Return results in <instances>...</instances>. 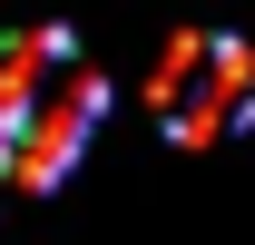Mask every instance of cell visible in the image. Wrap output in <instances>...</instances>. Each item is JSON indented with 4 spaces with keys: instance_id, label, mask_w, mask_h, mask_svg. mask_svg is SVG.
Wrapping results in <instances>:
<instances>
[{
    "instance_id": "7a4b0ae2",
    "label": "cell",
    "mask_w": 255,
    "mask_h": 245,
    "mask_svg": "<svg viewBox=\"0 0 255 245\" xmlns=\"http://www.w3.org/2000/svg\"><path fill=\"white\" fill-rule=\"evenodd\" d=\"M206 59H216V30H167L157 69H147V108H157V118H177V108L206 89Z\"/></svg>"
},
{
    "instance_id": "277c9868",
    "label": "cell",
    "mask_w": 255,
    "mask_h": 245,
    "mask_svg": "<svg viewBox=\"0 0 255 245\" xmlns=\"http://www.w3.org/2000/svg\"><path fill=\"white\" fill-rule=\"evenodd\" d=\"M206 89L236 108V118H255V39H236V30H216V59H206Z\"/></svg>"
},
{
    "instance_id": "6da1fadb",
    "label": "cell",
    "mask_w": 255,
    "mask_h": 245,
    "mask_svg": "<svg viewBox=\"0 0 255 245\" xmlns=\"http://www.w3.org/2000/svg\"><path fill=\"white\" fill-rule=\"evenodd\" d=\"M98 118H108V79H98L89 59H69L59 79H49V98L30 108L20 147H10V186H20V196H49V186L79 167V147H89Z\"/></svg>"
},
{
    "instance_id": "3957f363",
    "label": "cell",
    "mask_w": 255,
    "mask_h": 245,
    "mask_svg": "<svg viewBox=\"0 0 255 245\" xmlns=\"http://www.w3.org/2000/svg\"><path fill=\"white\" fill-rule=\"evenodd\" d=\"M157 127H167V147H187V157H196V147H216V137H236L246 118H236V108H226L216 89H196L187 108H177V118H157Z\"/></svg>"
}]
</instances>
